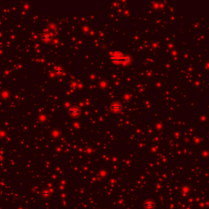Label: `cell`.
Returning a JSON list of instances; mask_svg holds the SVG:
<instances>
[{"instance_id":"cell-1","label":"cell","mask_w":209,"mask_h":209,"mask_svg":"<svg viewBox=\"0 0 209 209\" xmlns=\"http://www.w3.org/2000/svg\"><path fill=\"white\" fill-rule=\"evenodd\" d=\"M112 60L116 63H121V62H128L130 60V57H126V56L123 55L122 53H117L115 55L112 56Z\"/></svg>"},{"instance_id":"cell-2","label":"cell","mask_w":209,"mask_h":209,"mask_svg":"<svg viewBox=\"0 0 209 209\" xmlns=\"http://www.w3.org/2000/svg\"><path fill=\"white\" fill-rule=\"evenodd\" d=\"M111 109H112L114 111H118V110L121 109V105H119V104H113Z\"/></svg>"}]
</instances>
